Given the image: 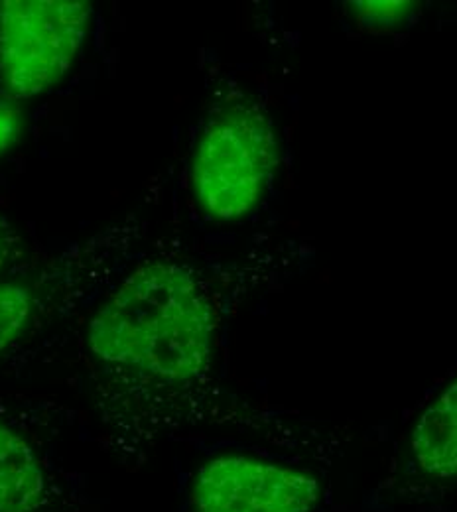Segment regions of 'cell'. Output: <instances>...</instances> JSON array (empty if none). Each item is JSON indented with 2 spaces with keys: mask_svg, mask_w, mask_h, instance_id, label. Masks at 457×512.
<instances>
[{
  "mask_svg": "<svg viewBox=\"0 0 457 512\" xmlns=\"http://www.w3.org/2000/svg\"><path fill=\"white\" fill-rule=\"evenodd\" d=\"M219 304L205 274L186 260H148L95 310L87 349L105 404L125 406L142 436L154 418L203 392L213 371Z\"/></svg>",
  "mask_w": 457,
  "mask_h": 512,
  "instance_id": "obj_1",
  "label": "cell"
},
{
  "mask_svg": "<svg viewBox=\"0 0 457 512\" xmlns=\"http://www.w3.org/2000/svg\"><path fill=\"white\" fill-rule=\"evenodd\" d=\"M276 134L255 103L221 111L203 130L192 162V188L199 207L235 221L261 203L276 168Z\"/></svg>",
  "mask_w": 457,
  "mask_h": 512,
  "instance_id": "obj_2",
  "label": "cell"
},
{
  "mask_svg": "<svg viewBox=\"0 0 457 512\" xmlns=\"http://www.w3.org/2000/svg\"><path fill=\"white\" fill-rule=\"evenodd\" d=\"M67 489L26 438L0 422V512H60Z\"/></svg>",
  "mask_w": 457,
  "mask_h": 512,
  "instance_id": "obj_5",
  "label": "cell"
},
{
  "mask_svg": "<svg viewBox=\"0 0 457 512\" xmlns=\"http://www.w3.org/2000/svg\"><path fill=\"white\" fill-rule=\"evenodd\" d=\"M404 475L420 485L457 479V375L420 414L408 444Z\"/></svg>",
  "mask_w": 457,
  "mask_h": 512,
  "instance_id": "obj_6",
  "label": "cell"
},
{
  "mask_svg": "<svg viewBox=\"0 0 457 512\" xmlns=\"http://www.w3.org/2000/svg\"><path fill=\"white\" fill-rule=\"evenodd\" d=\"M85 0L0 2V75L16 99L54 87L75 62L87 36Z\"/></svg>",
  "mask_w": 457,
  "mask_h": 512,
  "instance_id": "obj_3",
  "label": "cell"
},
{
  "mask_svg": "<svg viewBox=\"0 0 457 512\" xmlns=\"http://www.w3.org/2000/svg\"><path fill=\"white\" fill-rule=\"evenodd\" d=\"M10 229H8V225L4 223V219L0 217V270H2V266L6 264V260H8V256H10Z\"/></svg>",
  "mask_w": 457,
  "mask_h": 512,
  "instance_id": "obj_10",
  "label": "cell"
},
{
  "mask_svg": "<svg viewBox=\"0 0 457 512\" xmlns=\"http://www.w3.org/2000/svg\"><path fill=\"white\" fill-rule=\"evenodd\" d=\"M34 308V294L28 286L0 282V355L24 333Z\"/></svg>",
  "mask_w": 457,
  "mask_h": 512,
  "instance_id": "obj_7",
  "label": "cell"
},
{
  "mask_svg": "<svg viewBox=\"0 0 457 512\" xmlns=\"http://www.w3.org/2000/svg\"><path fill=\"white\" fill-rule=\"evenodd\" d=\"M20 134V119L12 109H0V154L8 150Z\"/></svg>",
  "mask_w": 457,
  "mask_h": 512,
  "instance_id": "obj_9",
  "label": "cell"
},
{
  "mask_svg": "<svg viewBox=\"0 0 457 512\" xmlns=\"http://www.w3.org/2000/svg\"><path fill=\"white\" fill-rule=\"evenodd\" d=\"M320 479L300 467L255 455H219L192 479L194 512H314L322 501Z\"/></svg>",
  "mask_w": 457,
  "mask_h": 512,
  "instance_id": "obj_4",
  "label": "cell"
},
{
  "mask_svg": "<svg viewBox=\"0 0 457 512\" xmlns=\"http://www.w3.org/2000/svg\"><path fill=\"white\" fill-rule=\"evenodd\" d=\"M361 22L365 24H396L402 20L410 10V2H353Z\"/></svg>",
  "mask_w": 457,
  "mask_h": 512,
  "instance_id": "obj_8",
  "label": "cell"
}]
</instances>
